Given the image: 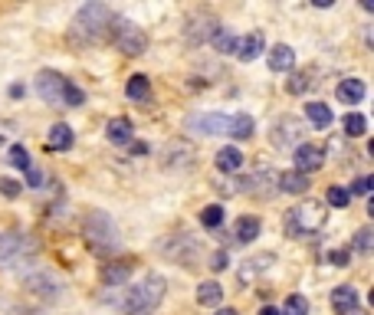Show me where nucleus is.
<instances>
[{"instance_id":"f257e3e1","label":"nucleus","mask_w":374,"mask_h":315,"mask_svg":"<svg viewBox=\"0 0 374 315\" xmlns=\"http://www.w3.org/2000/svg\"><path fill=\"white\" fill-rule=\"evenodd\" d=\"M112 20H116V13L106 4L79 7L73 23H69V43L73 47H99V43H106L108 33H112Z\"/></svg>"},{"instance_id":"f03ea898","label":"nucleus","mask_w":374,"mask_h":315,"mask_svg":"<svg viewBox=\"0 0 374 315\" xmlns=\"http://www.w3.org/2000/svg\"><path fill=\"white\" fill-rule=\"evenodd\" d=\"M164 289H168V283H164L161 273H148V276L138 283V289H128V296H125L118 306H122L125 315H151L154 309L161 306Z\"/></svg>"},{"instance_id":"7ed1b4c3","label":"nucleus","mask_w":374,"mask_h":315,"mask_svg":"<svg viewBox=\"0 0 374 315\" xmlns=\"http://www.w3.org/2000/svg\"><path fill=\"white\" fill-rule=\"evenodd\" d=\"M82 237H86L89 249L99 257H108L118 249V227L106 210H89L82 220Z\"/></svg>"},{"instance_id":"20e7f679","label":"nucleus","mask_w":374,"mask_h":315,"mask_svg":"<svg viewBox=\"0 0 374 315\" xmlns=\"http://www.w3.org/2000/svg\"><path fill=\"white\" fill-rule=\"evenodd\" d=\"M325 227V207L318 201H302L286 214V233L289 237H312Z\"/></svg>"},{"instance_id":"39448f33","label":"nucleus","mask_w":374,"mask_h":315,"mask_svg":"<svg viewBox=\"0 0 374 315\" xmlns=\"http://www.w3.org/2000/svg\"><path fill=\"white\" fill-rule=\"evenodd\" d=\"M108 37L116 39V47L122 49L125 56H144V49H148V37H144V30L138 23L125 17H116L112 20V33Z\"/></svg>"},{"instance_id":"423d86ee","label":"nucleus","mask_w":374,"mask_h":315,"mask_svg":"<svg viewBox=\"0 0 374 315\" xmlns=\"http://www.w3.org/2000/svg\"><path fill=\"white\" fill-rule=\"evenodd\" d=\"M237 191L253 194V197H259V201H269V197H276L279 194V174L273 171V168H259L256 174L243 178Z\"/></svg>"},{"instance_id":"0eeeda50","label":"nucleus","mask_w":374,"mask_h":315,"mask_svg":"<svg viewBox=\"0 0 374 315\" xmlns=\"http://www.w3.org/2000/svg\"><path fill=\"white\" fill-rule=\"evenodd\" d=\"M23 286H27L33 296L46 299V302H56V299L63 296V283H59L53 273H46V269H27V273H23Z\"/></svg>"},{"instance_id":"6e6552de","label":"nucleus","mask_w":374,"mask_h":315,"mask_svg":"<svg viewBox=\"0 0 374 315\" xmlns=\"http://www.w3.org/2000/svg\"><path fill=\"white\" fill-rule=\"evenodd\" d=\"M66 82H69L66 76H59V73H53V69H43V73L37 76V96L46 105L59 109V105H63V89H66Z\"/></svg>"},{"instance_id":"1a4fd4ad","label":"nucleus","mask_w":374,"mask_h":315,"mask_svg":"<svg viewBox=\"0 0 374 315\" xmlns=\"http://www.w3.org/2000/svg\"><path fill=\"white\" fill-rule=\"evenodd\" d=\"M227 128H230V115L220 112H201L187 118V132L197 135H227Z\"/></svg>"},{"instance_id":"9d476101","label":"nucleus","mask_w":374,"mask_h":315,"mask_svg":"<svg viewBox=\"0 0 374 315\" xmlns=\"http://www.w3.org/2000/svg\"><path fill=\"white\" fill-rule=\"evenodd\" d=\"M325 164V152H322V144H312V142H306V144H299L296 148V168L292 171H299V174H312V171H318Z\"/></svg>"},{"instance_id":"9b49d317","label":"nucleus","mask_w":374,"mask_h":315,"mask_svg":"<svg viewBox=\"0 0 374 315\" xmlns=\"http://www.w3.org/2000/svg\"><path fill=\"white\" fill-rule=\"evenodd\" d=\"M213 30H217V20L207 17V13H197V17L187 20V30H184V37L191 39V47H201L204 39L213 37Z\"/></svg>"},{"instance_id":"f8f14e48","label":"nucleus","mask_w":374,"mask_h":315,"mask_svg":"<svg viewBox=\"0 0 374 315\" xmlns=\"http://www.w3.org/2000/svg\"><path fill=\"white\" fill-rule=\"evenodd\" d=\"M161 161H164V168H187V164H194V148L177 138V142H171L164 148Z\"/></svg>"},{"instance_id":"ddd939ff","label":"nucleus","mask_w":374,"mask_h":315,"mask_svg":"<svg viewBox=\"0 0 374 315\" xmlns=\"http://www.w3.org/2000/svg\"><path fill=\"white\" fill-rule=\"evenodd\" d=\"M259 53H266V39H263L259 30H253V33H247L243 39H237V49H233V56H240L243 63H253Z\"/></svg>"},{"instance_id":"4468645a","label":"nucleus","mask_w":374,"mask_h":315,"mask_svg":"<svg viewBox=\"0 0 374 315\" xmlns=\"http://www.w3.org/2000/svg\"><path fill=\"white\" fill-rule=\"evenodd\" d=\"M132 273H135V266L128 263V259H116V263H106V266H102V283L112 286V289H118L132 279Z\"/></svg>"},{"instance_id":"2eb2a0df","label":"nucleus","mask_w":374,"mask_h":315,"mask_svg":"<svg viewBox=\"0 0 374 315\" xmlns=\"http://www.w3.org/2000/svg\"><path fill=\"white\" fill-rule=\"evenodd\" d=\"M365 82L361 79H342L338 82V89H335V96H338V102H345V105H358L361 99H365Z\"/></svg>"},{"instance_id":"dca6fc26","label":"nucleus","mask_w":374,"mask_h":315,"mask_svg":"<svg viewBox=\"0 0 374 315\" xmlns=\"http://www.w3.org/2000/svg\"><path fill=\"white\" fill-rule=\"evenodd\" d=\"M197 302L207 309H220L223 302V286L217 283V279H204L201 286H197Z\"/></svg>"},{"instance_id":"f3484780","label":"nucleus","mask_w":374,"mask_h":315,"mask_svg":"<svg viewBox=\"0 0 374 315\" xmlns=\"http://www.w3.org/2000/svg\"><path fill=\"white\" fill-rule=\"evenodd\" d=\"M296 66V53H292V47H286V43H276V47L269 49V69L273 73H286V69Z\"/></svg>"},{"instance_id":"a211bd4d","label":"nucleus","mask_w":374,"mask_h":315,"mask_svg":"<svg viewBox=\"0 0 374 315\" xmlns=\"http://www.w3.org/2000/svg\"><path fill=\"white\" fill-rule=\"evenodd\" d=\"M73 148V128L69 125H53L46 135V152H69Z\"/></svg>"},{"instance_id":"6ab92c4d","label":"nucleus","mask_w":374,"mask_h":315,"mask_svg":"<svg viewBox=\"0 0 374 315\" xmlns=\"http://www.w3.org/2000/svg\"><path fill=\"white\" fill-rule=\"evenodd\" d=\"M296 138H299V122L296 118H279L276 132H273V142H276L279 148H292Z\"/></svg>"},{"instance_id":"aec40b11","label":"nucleus","mask_w":374,"mask_h":315,"mask_svg":"<svg viewBox=\"0 0 374 315\" xmlns=\"http://www.w3.org/2000/svg\"><path fill=\"white\" fill-rule=\"evenodd\" d=\"M106 138L112 144H128V142H132V122H128L125 115L112 118V122L106 125Z\"/></svg>"},{"instance_id":"412c9836","label":"nucleus","mask_w":374,"mask_h":315,"mask_svg":"<svg viewBox=\"0 0 374 315\" xmlns=\"http://www.w3.org/2000/svg\"><path fill=\"white\" fill-rule=\"evenodd\" d=\"M332 306H335L338 315H348L351 309H358V292L351 286H338L332 289Z\"/></svg>"},{"instance_id":"4be33fe9","label":"nucleus","mask_w":374,"mask_h":315,"mask_svg":"<svg viewBox=\"0 0 374 315\" xmlns=\"http://www.w3.org/2000/svg\"><path fill=\"white\" fill-rule=\"evenodd\" d=\"M125 96L132 99V102H151V82H148V76H132L128 79V86H125Z\"/></svg>"},{"instance_id":"5701e85b","label":"nucleus","mask_w":374,"mask_h":315,"mask_svg":"<svg viewBox=\"0 0 374 315\" xmlns=\"http://www.w3.org/2000/svg\"><path fill=\"white\" fill-rule=\"evenodd\" d=\"M213 161H217V168H220V171L233 174V171H240V168H243V154H240V148L227 144V148H220V152H217V158H213Z\"/></svg>"},{"instance_id":"b1692460","label":"nucleus","mask_w":374,"mask_h":315,"mask_svg":"<svg viewBox=\"0 0 374 315\" xmlns=\"http://www.w3.org/2000/svg\"><path fill=\"white\" fill-rule=\"evenodd\" d=\"M273 263H276V257H273V253H256V257H253V259H247V266L240 269V283L253 279L256 273H266V269L273 266Z\"/></svg>"},{"instance_id":"393cba45","label":"nucleus","mask_w":374,"mask_h":315,"mask_svg":"<svg viewBox=\"0 0 374 315\" xmlns=\"http://www.w3.org/2000/svg\"><path fill=\"white\" fill-rule=\"evenodd\" d=\"M259 230H263V223L256 217H240L233 227V237H237V243H253L259 237Z\"/></svg>"},{"instance_id":"a878e982","label":"nucleus","mask_w":374,"mask_h":315,"mask_svg":"<svg viewBox=\"0 0 374 315\" xmlns=\"http://www.w3.org/2000/svg\"><path fill=\"white\" fill-rule=\"evenodd\" d=\"M279 191L282 194H306L308 191V178L299 171H286L279 174Z\"/></svg>"},{"instance_id":"bb28decb","label":"nucleus","mask_w":374,"mask_h":315,"mask_svg":"<svg viewBox=\"0 0 374 315\" xmlns=\"http://www.w3.org/2000/svg\"><path fill=\"white\" fill-rule=\"evenodd\" d=\"M237 33H233V30H227V27H217L213 30V37H211V47L217 49V53H233V49H237Z\"/></svg>"},{"instance_id":"cd10ccee","label":"nucleus","mask_w":374,"mask_h":315,"mask_svg":"<svg viewBox=\"0 0 374 315\" xmlns=\"http://www.w3.org/2000/svg\"><path fill=\"white\" fill-rule=\"evenodd\" d=\"M306 115H308V122L316 125V128H328V125H332V109H328L325 102H308Z\"/></svg>"},{"instance_id":"c85d7f7f","label":"nucleus","mask_w":374,"mask_h":315,"mask_svg":"<svg viewBox=\"0 0 374 315\" xmlns=\"http://www.w3.org/2000/svg\"><path fill=\"white\" fill-rule=\"evenodd\" d=\"M227 135H233V138H249L253 135V118L249 115H230V128H227Z\"/></svg>"},{"instance_id":"c756f323","label":"nucleus","mask_w":374,"mask_h":315,"mask_svg":"<svg viewBox=\"0 0 374 315\" xmlns=\"http://www.w3.org/2000/svg\"><path fill=\"white\" fill-rule=\"evenodd\" d=\"M368 132V118L361 112H348L345 115V135L348 138H361Z\"/></svg>"},{"instance_id":"7c9ffc66","label":"nucleus","mask_w":374,"mask_h":315,"mask_svg":"<svg viewBox=\"0 0 374 315\" xmlns=\"http://www.w3.org/2000/svg\"><path fill=\"white\" fill-rule=\"evenodd\" d=\"M201 223L207 230H220V223H223V207H220V204H211V207H204L201 210Z\"/></svg>"},{"instance_id":"2f4dec72","label":"nucleus","mask_w":374,"mask_h":315,"mask_svg":"<svg viewBox=\"0 0 374 315\" xmlns=\"http://www.w3.org/2000/svg\"><path fill=\"white\" fill-rule=\"evenodd\" d=\"M86 102V92L76 86V82H66V89H63V105H69V109H76V105Z\"/></svg>"},{"instance_id":"473e14b6","label":"nucleus","mask_w":374,"mask_h":315,"mask_svg":"<svg viewBox=\"0 0 374 315\" xmlns=\"http://www.w3.org/2000/svg\"><path fill=\"white\" fill-rule=\"evenodd\" d=\"M7 161L13 164V168H23V171H27V168H30V154H27V148H23V144H10Z\"/></svg>"},{"instance_id":"72a5a7b5","label":"nucleus","mask_w":374,"mask_h":315,"mask_svg":"<svg viewBox=\"0 0 374 315\" xmlns=\"http://www.w3.org/2000/svg\"><path fill=\"white\" fill-rule=\"evenodd\" d=\"M279 315H308V302L306 296H289L286 306H282V312Z\"/></svg>"},{"instance_id":"f704fd0d","label":"nucleus","mask_w":374,"mask_h":315,"mask_svg":"<svg viewBox=\"0 0 374 315\" xmlns=\"http://www.w3.org/2000/svg\"><path fill=\"white\" fill-rule=\"evenodd\" d=\"M348 201H351V194H348L345 187H332V191H328V204H332V207H348Z\"/></svg>"},{"instance_id":"c9c22d12","label":"nucleus","mask_w":374,"mask_h":315,"mask_svg":"<svg viewBox=\"0 0 374 315\" xmlns=\"http://www.w3.org/2000/svg\"><path fill=\"white\" fill-rule=\"evenodd\" d=\"M355 247L361 249V253H371V230H368V227L355 233Z\"/></svg>"},{"instance_id":"e433bc0d","label":"nucleus","mask_w":374,"mask_h":315,"mask_svg":"<svg viewBox=\"0 0 374 315\" xmlns=\"http://www.w3.org/2000/svg\"><path fill=\"white\" fill-rule=\"evenodd\" d=\"M0 194H4V197H17L20 181H13V178H0Z\"/></svg>"},{"instance_id":"4c0bfd02","label":"nucleus","mask_w":374,"mask_h":315,"mask_svg":"<svg viewBox=\"0 0 374 315\" xmlns=\"http://www.w3.org/2000/svg\"><path fill=\"white\" fill-rule=\"evenodd\" d=\"M325 259L332 263V266H348V259H351V257H348V249H332Z\"/></svg>"},{"instance_id":"58836bf2","label":"nucleus","mask_w":374,"mask_h":315,"mask_svg":"<svg viewBox=\"0 0 374 315\" xmlns=\"http://www.w3.org/2000/svg\"><path fill=\"white\" fill-rule=\"evenodd\" d=\"M371 187H374L371 178H355V184H351V191L348 194H371Z\"/></svg>"},{"instance_id":"ea45409f","label":"nucleus","mask_w":374,"mask_h":315,"mask_svg":"<svg viewBox=\"0 0 374 315\" xmlns=\"http://www.w3.org/2000/svg\"><path fill=\"white\" fill-rule=\"evenodd\" d=\"M211 269H213V273H220V269H227V253H223V249H217V253L211 257Z\"/></svg>"},{"instance_id":"a19ab883","label":"nucleus","mask_w":374,"mask_h":315,"mask_svg":"<svg viewBox=\"0 0 374 315\" xmlns=\"http://www.w3.org/2000/svg\"><path fill=\"white\" fill-rule=\"evenodd\" d=\"M308 82H306V76H302V73H299V76H292V82H289V92H292V96H296V92H302V89H306Z\"/></svg>"},{"instance_id":"79ce46f5","label":"nucleus","mask_w":374,"mask_h":315,"mask_svg":"<svg viewBox=\"0 0 374 315\" xmlns=\"http://www.w3.org/2000/svg\"><path fill=\"white\" fill-rule=\"evenodd\" d=\"M27 181H30V187H39V181H43V171L30 164V168H27Z\"/></svg>"},{"instance_id":"37998d69","label":"nucleus","mask_w":374,"mask_h":315,"mask_svg":"<svg viewBox=\"0 0 374 315\" xmlns=\"http://www.w3.org/2000/svg\"><path fill=\"white\" fill-rule=\"evenodd\" d=\"M7 142V122H0V144Z\"/></svg>"},{"instance_id":"c03bdc74","label":"nucleus","mask_w":374,"mask_h":315,"mask_svg":"<svg viewBox=\"0 0 374 315\" xmlns=\"http://www.w3.org/2000/svg\"><path fill=\"white\" fill-rule=\"evenodd\" d=\"M217 315H240L237 309H217Z\"/></svg>"},{"instance_id":"a18cd8bd","label":"nucleus","mask_w":374,"mask_h":315,"mask_svg":"<svg viewBox=\"0 0 374 315\" xmlns=\"http://www.w3.org/2000/svg\"><path fill=\"white\" fill-rule=\"evenodd\" d=\"M259 315H279V312L273 306H266V309H259Z\"/></svg>"}]
</instances>
